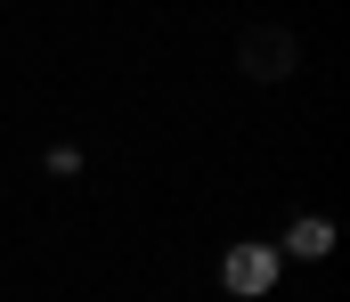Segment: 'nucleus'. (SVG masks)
<instances>
[{"mask_svg": "<svg viewBox=\"0 0 350 302\" xmlns=\"http://www.w3.org/2000/svg\"><path fill=\"white\" fill-rule=\"evenodd\" d=\"M326 245H334V229H326L318 212H293V229H285V253H301V262H318Z\"/></svg>", "mask_w": 350, "mask_h": 302, "instance_id": "7ed1b4c3", "label": "nucleus"}, {"mask_svg": "<svg viewBox=\"0 0 350 302\" xmlns=\"http://www.w3.org/2000/svg\"><path fill=\"white\" fill-rule=\"evenodd\" d=\"M220 278H228L237 294H269V278H277V253H269V245H237V253L220 262Z\"/></svg>", "mask_w": 350, "mask_h": 302, "instance_id": "f03ea898", "label": "nucleus"}, {"mask_svg": "<svg viewBox=\"0 0 350 302\" xmlns=\"http://www.w3.org/2000/svg\"><path fill=\"white\" fill-rule=\"evenodd\" d=\"M237 74H245L253 90H285V82L301 74V33H293V25H277V16L237 25Z\"/></svg>", "mask_w": 350, "mask_h": 302, "instance_id": "f257e3e1", "label": "nucleus"}]
</instances>
